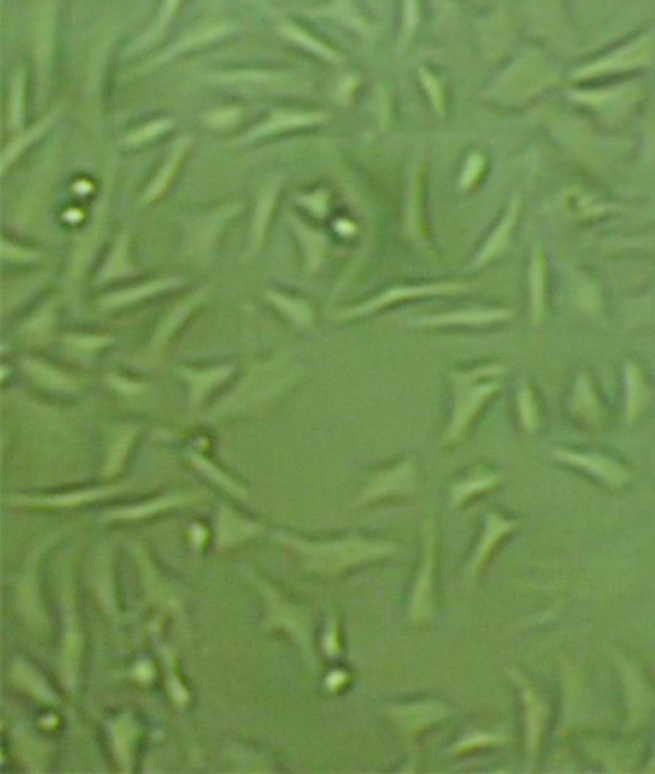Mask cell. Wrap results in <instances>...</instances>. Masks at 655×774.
I'll return each instance as SVG.
<instances>
[{"mask_svg": "<svg viewBox=\"0 0 655 774\" xmlns=\"http://www.w3.org/2000/svg\"><path fill=\"white\" fill-rule=\"evenodd\" d=\"M273 538L304 557L306 569L327 573V575H335L352 565L392 556L396 552V544L392 542L365 540L362 536H348L344 540L310 542L279 531L273 534Z\"/></svg>", "mask_w": 655, "mask_h": 774, "instance_id": "obj_1", "label": "cell"}, {"mask_svg": "<svg viewBox=\"0 0 655 774\" xmlns=\"http://www.w3.org/2000/svg\"><path fill=\"white\" fill-rule=\"evenodd\" d=\"M502 375V367H479L465 373H454V413L452 421L446 429L444 440L446 442H458L461 436L467 433L469 425L481 412V408L488 402V398L498 390L496 377Z\"/></svg>", "mask_w": 655, "mask_h": 774, "instance_id": "obj_2", "label": "cell"}, {"mask_svg": "<svg viewBox=\"0 0 655 774\" xmlns=\"http://www.w3.org/2000/svg\"><path fill=\"white\" fill-rule=\"evenodd\" d=\"M291 381L292 367L283 365L281 360L254 365L248 371V377L241 383V387L229 394L221 406L214 408V412L235 413L252 410L254 406H260L275 398Z\"/></svg>", "mask_w": 655, "mask_h": 774, "instance_id": "obj_3", "label": "cell"}, {"mask_svg": "<svg viewBox=\"0 0 655 774\" xmlns=\"http://www.w3.org/2000/svg\"><path fill=\"white\" fill-rule=\"evenodd\" d=\"M250 579L256 582V586L260 588V592L264 594V598L267 600L269 613H267L266 629H285L287 632H291L292 636L296 638V642L300 644V648L304 652L306 661L310 663V667L316 669L317 661L316 654H314V644H312V625H310L308 609L289 604L264 579H260V577L252 575V573H250Z\"/></svg>", "mask_w": 655, "mask_h": 774, "instance_id": "obj_4", "label": "cell"}, {"mask_svg": "<svg viewBox=\"0 0 655 774\" xmlns=\"http://www.w3.org/2000/svg\"><path fill=\"white\" fill-rule=\"evenodd\" d=\"M60 594H62V607H64V638H62V648H60V680H62L64 688L73 694L77 688V680H79L83 634L79 629L70 571H66L62 577Z\"/></svg>", "mask_w": 655, "mask_h": 774, "instance_id": "obj_5", "label": "cell"}, {"mask_svg": "<svg viewBox=\"0 0 655 774\" xmlns=\"http://www.w3.org/2000/svg\"><path fill=\"white\" fill-rule=\"evenodd\" d=\"M423 561L417 581L413 586L410 623L419 627L427 625L435 617V552H437V529L433 521L423 525Z\"/></svg>", "mask_w": 655, "mask_h": 774, "instance_id": "obj_6", "label": "cell"}, {"mask_svg": "<svg viewBox=\"0 0 655 774\" xmlns=\"http://www.w3.org/2000/svg\"><path fill=\"white\" fill-rule=\"evenodd\" d=\"M510 677L519 692L523 702V719H525V753H527V769L533 771L542 746V738L550 719V703L538 694V690L517 669H510Z\"/></svg>", "mask_w": 655, "mask_h": 774, "instance_id": "obj_7", "label": "cell"}, {"mask_svg": "<svg viewBox=\"0 0 655 774\" xmlns=\"http://www.w3.org/2000/svg\"><path fill=\"white\" fill-rule=\"evenodd\" d=\"M54 540V536H49L47 540L39 542L35 546V550L31 552V556L25 563L24 575L16 586V602H18V609L22 613V617L25 619V623L43 634L45 630L49 629V623H47V613H45V607L41 602V592H39V579H37V563H39V557L41 552L49 546L50 542Z\"/></svg>", "mask_w": 655, "mask_h": 774, "instance_id": "obj_8", "label": "cell"}, {"mask_svg": "<svg viewBox=\"0 0 655 774\" xmlns=\"http://www.w3.org/2000/svg\"><path fill=\"white\" fill-rule=\"evenodd\" d=\"M243 210L241 202L227 204L208 216L187 219V252L195 258H206L216 246L221 229L229 219L235 218Z\"/></svg>", "mask_w": 655, "mask_h": 774, "instance_id": "obj_9", "label": "cell"}, {"mask_svg": "<svg viewBox=\"0 0 655 774\" xmlns=\"http://www.w3.org/2000/svg\"><path fill=\"white\" fill-rule=\"evenodd\" d=\"M552 456L565 465L583 469L588 475H594L609 488H621L631 481V471L627 467L602 454H584V452L556 448L552 450Z\"/></svg>", "mask_w": 655, "mask_h": 774, "instance_id": "obj_10", "label": "cell"}, {"mask_svg": "<svg viewBox=\"0 0 655 774\" xmlns=\"http://www.w3.org/2000/svg\"><path fill=\"white\" fill-rule=\"evenodd\" d=\"M390 717L404 734V738L415 740L425 728L437 725L450 717V709L442 702H419L408 705H389Z\"/></svg>", "mask_w": 655, "mask_h": 774, "instance_id": "obj_11", "label": "cell"}, {"mask_svg": "<svg viewBox=\"0 0 655 774\" xmlns=\"http://www.w3.org/2000/svg\"><path fill=\"white\" fill-rule=\"evenodd\" d=\"M517 529V521L513 519H506L498 513H488L485 519V531L483 536L473 552V557L469 559L467 563V569H465V579L467 581H475L483 571H485L490 557L494 554L496 546Z\"/></svg>", "mask_w": 655, "mask_h": 774, "instance_id": "obj_12", "label": "cell"}, {"mask_svg": "<svg viewBox=\"0 0 655 774\" xmlns=\"http://www.w3.org/2000/svg\"><path fill=\"white\" fill-rule=\"evenodd\" d=\"M123 488H125L123 484H112V486L77 490V492L54 494V496H12V498H6V502L12 506H22V508H81V506H87L91 502L114 496Z\"/></svg>", "mask_w": 655, "mask_h": 774, "instance_id": "obj_13", "label": "cell"}, {"mask_svg": "<svg viewBox=\"0 0 655 774\" xmlns=\"http://www.w3.org/2000/svg\"><path fill=\"white\" fill-rule=\"evenodd\" d=\"M206 296H208V289L196 291L195 294L189 296L187 300L179 302V304L171 310L170 314L162 319V323L158 325V329H156V333H154V337H152L150 346L146 348L145 356H143L141 363H145V365H158V363L162 362L164 348H166L168 340L173 337V333L181 327V323L191 315V312L195 310L196 306H198Z\"/></svg>", "mask_w": 655, "mask_h": 774, "instance_id": "obj_14", "label": "cell"}, {"mask_svg": "<svg viewBox=\"0 0 655 774\" xmlns=\"http://www.w3.org/2000/svg\"><path fill=\"white\" fill-rule=\"evenodd\" d=\"M415 477H417V473H415L412 461H402L394 469L373 475V479L365 486L364 492L356 504L362 506V504L385 498V496H392V494H412L415 490Z\"/></svg>", "mask_w": 655, "mask_h": 774, "instance_id": "obj_15", "label": "cell"}, {"mask_svg": "<svg viewBox=\"0 0 655 774\" xmlns=\"http://www.w3.org/2000/svg\"><path fill=\"white\" fill-rule=\"evenodd\" d=\"M617 665L621 667V675H623L625 688H627V700H629V711H631L629 725H642L648 719V715L655 705L654 694H652L650 686L646 684L642 673L638 671V667H634L629 659L617 657Z\"/></svg>", "mask_w": 655, "mask_h": 774, "instance_id": "obj_16", "label": "cell"}, {"mask_svg": "<svg viewBox=\"0 0 655 774\" xmlns=\"http://www.w3.org/2000/svg\"><path fill=\"white\" fill-rule=\"evenodd\" d=\"M463 285H452V283H442V285H425V287H396V289H390L385 291L371 300H367L365 304H360L356 308H350V310H344L337 314L339 319H352V317H360V315L371 314V312H377L385 306H390L394 302H400V300H406V298H415V296H425V294H442V292H454L461 291Z\"/></svg>", "mask_w": 655, "mask_h": 774, "instance_id": "obj_17", "label": "cell"}, {"mask_svg": "<svg viewBox=\"0 0 655 774\" xmlns=\"http://www.w3.org/2000/svg\"><path fill=\"white\" fill-rule=\"evenodd\" d=\"M108 730H110L112 751H114L118 765L122 767L123 773H131L133 763H135V748H137V740L141 734V726L135 721V717L131 713H123L118 719L108 723Z\"/></svg>", "mask_w": 655, "mask_h": 774, "instance_id": "obj_18", "label": "cell"}, {"mask_svg": "<svg viewBox=\"0 0 655 774\" xmlns=\"http://www.w3.org/2000/svg\"><path fill=\"white\" fill-rule=\"evenodd\" d=\"M135 557H137V563L141 567V573H143V579H145L146 594H148V600L152 604L162 607V609H168V611H181V602L179 598L173 594L170 584L164 581L160 577V573L156 571V567L152 565L150 557L145 552V548L141 544H131Z\"/></svg>", "mask_w": 655, "mask_h": 774, "instance_id": "obj_19", "label": "cell"}, {"mask_svg": "<svg viewBox=\"0 0 655 774\" xmlns=\"http://www.w3.org/2000/svg\"><path fill=\"white\" fill-rule=\"evenodd\" d=\"M329 118L325 112H285V110H277L271 114L269 120L260 123L258 127H254L252 131H248L241 139V143H250V141H256V139H262L267 135H275V133H281V131H287V129H296V127H304V125H316Z\"/></svg>", "mask_w": 655, "mask_h": 774, "instance_id": "obj_20", "label": "cell"}, {"mask_svg": "<svg viewBox=\"0 0 655 774\" xmlns=\"http://www.w3.org/2000/svg\"><path fill=\"white\" fill-rule=\"evenodd\" d=\"M10 680L14 686L24 690L25 694L35 698L37 702L47 703V705L60 702L56 692L50 688L49 682L37 669H33L29 663H25L24 659H14V663L10 667Z\"/></svg>", "mask_w": 655, "mask_h": 774, "instance_id": "obj_21", "label": "cell"}, {"mask_svg": "<svg viewBox=\"0 0 655 774\" xmlns=\"http://www.w3.org/2000/svg\"><path fill=\"white\" fill-rule=\"evenodd\" d=\"M216 529H218L219 548L237 546L244 540H250L256 534L262 533V529L256 523L243 519L241 515H237L233 509L227 508V506L219 508Z\"/></svg>", "mask_w": 655, "mask_h": 774, "instance_id": "obj_22", "label": "cell"}, {"mask_svg": "<svg viewBox=\"0 0 655 774\" xmlns=\"http://www.w3.org/2000/svg\"><path fill=\"white\" fill-rule=\"evenodd\" d=\"M235 367L225 365V367H214V369H202L195 371L191 367H177V373L191 385V406L198 408L204 398L210 394L212 388L221 385L225 379L233 375Z\"/></svg>", "mask_w": 655, "mask_h": 774, "instance_id": "obj_23", "label": "cell"}, {"mask_svg": "<svg viewBox=\"0 0 655 774\" xmlns=\"http://www.w3.org/2000/svg\"><path fill=\"white\" fill-rule=\"evenodd\" d=\"M196 500H198L196 494H171V496H162L158 500H150V502L139 504V506L108 511L104 517L108 521H137V519H146V517L160 513V511H166V509L193 504Z\"/></svg>", "mask_w": 655, "mask_h": 774, "instance_id": "obj_24", "label": "cell"}, {"mask_svg": "<svg viewBox=\"0 0 655 774\" xmlns=\"http://www.w3.org/2000/svg\"><path fill=\"white\" fill-rule=\"evenodd\" d=\"M281 189V179L273 181V183H267L266 187L260 191L258 196V204H256V210H254V219H252V235H250V248H248V258H252L260 246L262 241L266 237L267 223L271 218V212L275 208V202H277V194Z\"/></svg>", "mask_w": 655, "mask_h": 774, "instance_id": "obj_25", "label": "cell"}, {"mask_svg": "<svg viewBox=\"0 0 655 774\" xmlns=\"http://www.w3.org/2000/svg\"><path fill=\"white\" fill-rule=\"evenodd\" d=\"M189 146H191V139H189V137H181V139L173 145L170 156H168V160L164 162L162 170L158 171V175L152 179V183L148 185L146 193L143 194L141 206H146V204L154 202L156 198H160V196L164 194V191L170 187V183L173 181L175 173H177V168H179L181 160L185 158Z\"/></svg>", "mask_w": 655, "mask_h": 774, "instance_id": "obj_26", "label": "cell"}, {"mask_svg": "<svg viewBox=\"0 0 655 774\" xmlns=\"http://www.w3.org/2000/svg\"><path fill=\"white\" fill-rule=\"evenodd\" d=\"M500 483H502V475L490 473V471H483V469H477L475 473H471V475H467L465 479H461L458 483L452 484L450 506H452V509H458L460 506H463L469 498L479 496V494H483V492H490V490H494Z\"/></svg>", "mask_w": 655, "mask_h": 774, "instance_id": "obj_27", "label": "cell"}, {"mask_svg": "<svg viewBox=\"0 0 655 774\" xmlns=\"http://www.w3.org/2000/svg\"><path fill=\"white\" fill-rule=\"evenodd\" d=\"M14 746L24 761L25 767L33 773H43L49 757V746L43 742L37 734L29 732L24 726H18L14 730Z\"/></svg>", "mask_w": 655, "mask_h": 774, "instance_id": "obj_28", "label": "cell"}, {"mask_svg": "<svg viewBox=\"0 0 655 774\" xmlns=\"http://www.w3.org/2000/svg\"><path fill=\"white\" fill-rule=\"evenodd\" d=\"M183 281L177 279V277H162L158 281H152V283H145L141 287H135V289H129V291L114 292L110 296H104L100 300V308L102 310H116V308H123V306H131L139 300H143L150 294H156V292H164L166 289H173V287H179Z\"/></svg>", "mask_w": 655, "mask_h": 774, "instance_id": "obj_29", "label": "cell"}, {"mask_svg": "<svg viewBox=\"0 0 655 774\" xmlns=\"http://www.w3.org/2000/svg\"><path fill=\"white\" fill-rule=\"evenodd\" d=\"M54 18L52 10H45L41 16V24L35 35V58H37V75H39V97L45 95V81L49 79L50 52L54 39Z\"/></svg>", "mask_w": 655, "mask_h": 774, "instance_id": "obj_30", "label": "cell"}, {"mask_svg": "<svg viewBox=\"0 0 655 774\" xmlns=\"http://www.w3.org/2000/svg\"><path fill=\"white\" fill-rule=\"evenodd\" d=\"M229 29H231V25L229 24H218V25H210V27H202V29H196V31H191L185 39H181L177 45H173L166 54H162L160 58H156V62H152V64H148V66H145L143 68V72L145 70H150V68H156V66H160V64H164V62H168L170 58H173V56H177V54H181L183 50H191L195 49V47H202V45H208V43H212V41H216V39H219V37H223L225 33H229Z\"/></svg>", "mask_w": 655, "mask_h": 774, "instance_id": "obj_31", "label": "cell"}, {"mask_svg": "<svg viewBox=\"0 0 655 774\" xmlns=\"http://www.w3.org/2000/svg\"><path fill=\"white\" fill-rule=\"evenodd\" d=\"M291 223L294 225L300 241L304 244V250H306V269L310 273H316L317 269L323 264V260H325L329 241H327V237L321 231L312 229L310 225L302 223L298 218H291Z\"/></svg>", "mask_w": 655, "mask_h": 774, "instance_id": "obj_32", "label": "cell"}, {"mask_svg": "<svg viewBox=\"0 0 655 774\" xmlns=\"http://www.w3.org/2000/svg\"><path fill=\"white\" fill-rule=\"evenodd\" d=\"M95 590H97L98 600L114 621H118L120 611L116 604V592L112 584V571H110V552H102L95 563Z\"/></svg>", "mask_w": 655, "mask_h": 774, "instance_id": "obj_33", "label": "cell"}, {"mask_svg": "<svg viewBox=\"0 0 655 774\" xmlns=\"http://www.w3.org/2000/svg\"><path fill=\"white\" fill-rule=\"evenodd\" d=\"M24 367L29 373V377L39 383L41 387L50 388V390H60V392H72L77 388V381L58 371L49 363L39 362V360H25Z\"/></svg>", "mask_w": 655, "mask_h": 774, "instance_id": "obj_34", "label": "cell"}, {"mask_svg": "<svg viewBox=\"0 0 655 774\" xmlns=\"http://www.w3.org/2000/svg\"><path fill=\"white\" fill-rule=\"evenodd\" d=\"M625 381H627V387H625V419L627 423H634L640 413L644 410L646 402H648V388L642 381V373L636 365L629 363L627 365V375H625Z\"/></svg>", "mask_w": 655, "mask_h": 774, "instance_id": "obj_35", "label": "cell"}, {"mask_svg": "<svg viewBox=\"0 0 655 774\" xmlns=\"http://www.w3.org/2000/svg\"><path fill=\"white\" fill-rule=\"evenodd\" d=\"M129 239H131V235L127 231L118 237V241L114 244V250L110 254V260L100 271L98 283H106V281L125 277L129 273L137 271V267L129 262Z\"/></svg>", "mask_w": 655, "mask_h": 774, "instance_id": "obj_36", "label": "cell"}, {"mask_svg": "<svg viewBox=\"0 0 655 774\" xmlns=\"http://www.w3.org/2000/svg\"><path fill=\"white\" fill-rule=\"evenodd\" d=\"M573 412H575V415H579L581 419H584L586 423H590V425H600L602 423V406H600L594 390L590 387V381L584 375L581 377V381L577 383V388H575Z\"/></svg>", "mask_w": 655, "mask_h": 774, "instance_id": "obj_37", "label": "cell"}, {"mask_svg": "<svg viewBox=\"0 0 655 774\" xmlns=\"http://www.w3.org/2000/svg\"><path fill=\"white\" fill-rule=\"evenodd\" d=\"M266 298L273 306H277L283 314H287V317L292 319L296 325H300V327L314 325V310L308 302L275 291H267Z\"/></svg>", "mask_w": 655, "mask_h": 774, "instance_id": "obj_38", "label": "cell"}, {"mask_svg": "<svg viewBox=\"0 0 655 774\" xmlns=\"http://www.w3.org/2000/svg\"><path fill=\"white\" fill-rule=\"evenodd\" d=\"M510 312L492 310V312H458V314L431 315L417 319L415 325H454V323H494L502 319H510Z\"/></svg>", "mask_w": 655, "mask_h": 774, "instance_id": "obj_39", "label": "cell"}, {"mask_svg": "<svg viewBox=\"0 0 655 774\" xmlns=\"http://www.w3.org/2000/svg\"><path fill=\"white\" fill-rule=\"evenodd\" d=\"M210 79L227 85H258V87H281L289 81V77L281 73L267 72L214 73L210 75Z\"/></svg>", "mask_w": 655, "mask_h": 774, "instance_id": "obj_40", "label": "cell"}, {"mask_svg": "<svg viewBox=\"0 0 655 774\" xmlns=\"http://www.w3.org/2000/svg\"><path fill=\"white\" fill-rule=\"evenodd\" d=\"M56 116H58V112H52L49 116H45L33 129L25 131L24 135L16 137L10 145L6 146L4 154H2V173H6L8 168H10V164L24 152L25 148L31 145L33 141H37V137H41L49 129L50 125L56 120Z\"/></svg>", "mask_w": 655, "mask_h": 774, "instance_id": "obj_41", "label": "cell"}, {"mask_svg": "<svg viewBox=\"0 0 655 774\" xmlns=\"http://www.w3.org/2000/svg\"><path fill=\"white\" fill-rule=\"evenodd\" d=\"M135 436H137V429H127L110 444L106 463H104V469H102L104 477L112 479V477H116L122 471L123 463H125V458H127V454L131 450V444H133Z\"/></svg>", "mask_w": 655, "mask_h": 774, "instance_id": "obj_42", "label": "cell"}, {"mask_svg": "<svg viewBox=\"0 0 655 774\" xmlns=\"http://www.w3.org/2000/svg\"><path fill=\"white\" fill-rule=\"evenodd\" d=\"M191 461H193V465H195L196 469L202 471L212 483L219 484L221 488H225L227 492H231L233 496H237L239 500H246V498H248L246 488H243L241 484L235 483L227 473H223V471H221L219 467H216L212 461L202 458L200 454H191Z\"/></svg>", "mask_w": 655, "mask_h": 774, "instance_id": "obj_43", "label": "cell"}, {"mask_svg": "<svg viewBox=\"0 0 655 774\" xmlns=\"http://www.w3.org/2000/svg\"><path fill=\"white\" fill-rule=\"evenodd\" d=\"M24 70H18L10 83V98H8V129L16 131L22 127L25 116Z\"/></svg>", "mask_w": 655, "mask_h": 774, "instance_id": "obj_44", "label": "cell"}, {"mask_svg": "<svg viewBox=\"0 0 655 774\" xmlns=\"http://www.w3.org/2000/svg\"><path fill=\"white\" fill-rule=\"evenodd\" d=\"M281 31H283L285 37H289L294 43L302 45L304 49L312 50L319 58H323V60H327V62H333V64H340V62H342V58H340L335 50L325 47L323 43H319L312 35H308L306 31L298 29L296 25L285 24L281 27Z\"/></svg>", "mask_w": 655, "mask_h": 774, "instance_id": "obj_45", "label": "cell"}, {"mask_svg": "<svg viewBox=\"0 0 655 774\" xmlns=\"http://www.w3.org/2000/svg\"><path fill=\"white\" fill-rule=\"evenodd\" d=\"M508 738L504 734H498V732H483V730H475V732H469L461 738L460 742H456L452 746V753L454 755H461V753H469V751L481 750V748H490V746H502L506 744Z\"/></svg>", "mask_w": 655, "mask_h": 774, "instance_id": "obj_46", "label": "cell"}, {"mask_svg": "<svg viewBox=\"0 0 655 774\" xmlns=\"http://www.w3.org/2000/svg\"><path fill=\"white\" fill-rule=\"evenodd\" d=\"M517 410H519V419H521V425H523L525 433H529V435L536 433L538 425H540V415H538V406H536V400H534L531 387L523 385V387L519 388Z\"/></svg>", "mask_w": 655, "mask_h": 774, "instance_id": "obj_47", "label": "cell"}, {"mask_svg": "<svg viewBox=\"0 0 655 774\" xmlns=\"http://www.w3.org/2000/svg\"><path fill=\"white\" fill-rule=\"evenodd\" d=\"M160 652L164 655V661H166V673H168V690H170L171 700L175 702V705H185L189 702V690L187 686L181 682V678L175 671V652L170 648H160Z\"/></svg>", "mask_w": 655, "mask_h": 774, "instance_id": "obj_48", "label": "cell"}, {"mask_svg": "<svg viewBox=\"0 0 655 774\" xmlns=\"http://www.w3.org/2000/svg\"><path fill=\"white\" fill-rule=\"evenodd\" d=\"M179 2H181V0H164L158 22L152 25L150 31L145 33V35L135 43V49L133 50L145 49L146 45H150V43H154L156 39H160V35L164 33V29L170 24L171 18H173V14H175V10H177V6H179Z\"/></svg>", "mask_w": 655, "mask_h": 774, "instance_id": "obj_49", "label": "cell"}, {"mask_svg": "<svg viewBox=\"0 0 655 774\" xmlns=\"http://www.w3.org/2000/svg\"><path fill=\"white\" fill-rule=\"evenodd\" d=\"M517 208H519V198H513L510 212H508V218L504 219V223L498 227V233H496V235L490 239L488 246H486L485 252H483V256L479 258V262H477V264H483V260H488V258H490L494 252H496V248H498V246L502 248V244L506 242L508 235H510L513 219L517 218Z\"/></svg>", "mask_w": 655, "mask_h": 774, "instance_id": "obj_50", "label": "cell"}, {"mask_svg": "<svg viewBox=\"0 0 655 774\" xmlns=\"http://www.w3.org/2000/svg\"><path fill=\"white\" fill-rule=\"evenodd\" d=\"M171 125H173V120L150 121V123H146V125H143L141 129H137L135 133H131V135H127V139L123 141V145L135 146V145H143V143H148L150 139H154V137H158V135H162L164 131H168Z\"/></svg>", "mask_w": 655, "mask_h": 774, "instance_id": "obj_51", "label": "cell"}, {"mask_svg": "<svg viewBox=\"0 0 655 774\" xmlns=\"http://www.w3.org/2000/svg\"><path fill=\"white\" fill-rule=\"evenodd\" d=\"M64 342H66V346H68L72 352H77V354H93V352H97L100 348L112 344V339H110V337H81V335H68V337L64 339Z\"/></svg>", "mask_w": 655, "mask_h": 774, "instance_id": "obj_52", "label": "cell"}, {"mask_svg": "<svg viewBox=\"0 0 655 774\" xmlns=\"http://www.w3.org/2000/svg\"><path fill=\"white\" fill-rule=\"evenodd\" d=\"M243 112L239 108H221L216 112H210L204 116V121L210 125V127H229V125H235L237 121L241 120Z\"/></svg>", "mask_w": 655, "mask_h": 774, "instance_id": "obj_53", "label": "cell"}, {"mask_svg": "<svg viewBox=\"0 0 655 774\" xmlns=\"http://www.w3.org/2000/svg\"><path fill=\"white\" fill-rule=\"evenodd\" d=\"M417 25V0H406V6H404V29H402V49H406V45L410 43V37H412L413 29Z\"/></svg>", "mask_w": 655, "mask_h": 774, "instance_id": "obj_54", "label": "cell"}, {"mask_svg": "<svg viewBox=\"0 0 655 774\" xmlns=\"http://www.w3.org/2000/svg\"><path fill=\"white\" fill-rule=\"evenodd\" d=\"M323 650L329 657H335L340 652L339 623L335 617H331L327 623V630L323 634Z\"/></svg>", "mask_w": 655, "mask_h": 774, "instance_id": "obj_55", "label": "cell"}, {"mask_svg": "<svg viewBox=\"0 0 655 774\" xmlns=\"http://www.w3.org/2000/svg\"><path fill=\"white\" fill-rule=\"evenodd\" d=\"M300 202H302L312 214H316L317 218H325V214H327V204H329L327 193H325V191H317V193L312 194V196H302Z\"/></svg>", "mask_w": 655, "mask_h": 774, "instance_id": "obj_56", "label": "cell"}, {"mask_svg": "<svg viewBox=\"0 0 655 774\" xmlns=\"http://www.w3.org/2000/svg\"><path fill=\"white\" fill-rule=\"evenodd\" d=\"M106 381L110 383V387L116 388V390H120V392L125 394V396L141 394V392L145 390L143 385H139V383H131V381H127V379H123V377H118V375H110Z\"/></svg>", "mask_w": 655, "mask_h": 774, "instance_id": "obj_57", "label": "cell"}, {"mask_svg": "<svg viewBox=\"0 0 655 774\" xmlns=\"http://www.w3.org/2000/svg\"><path fill=\"white\" fill-rule=\"evenodd\" d=\"M533 291H534V310H536V319L540 317V302H542V266H540V262L536 260V264H534L533 267Z\"/></svg>", "mask_w": 655, "mask_h": 774, "instance_id": "obj_58", "label": "cell"}, {"mask_svg": "<svg viewBox=\"0 0 655 774\" xmlns=\"http://www.w3.org/2000/svg\"><path fill=\"white\" fill-rule=\"evenodd\" d=\"M421 77H423V83H425V87H427L429 95L433 97L435 104H437V110H440V89H438V85L435 83L433 75H429V73L425 72V70H421Z\"/></svg>", "mask_w": 655, "mask_h": 774, "instance_id": "obj_59", "label": "cell"}, {"mask_svg": "<svg viewBox=\"0 0 655 774\" xmlns=\"http://www.w3.org/2000/svg\"><path fill=\"white\" fill-rule=\"evenodd\" d=\"M133 675H135L137 680H141V682H145L146 684V682H150L152 677H154V669H152V665H150L148 661H141V663L135 667Z\"/></svg>", "mask_w": 655, "mask_h": 774, "instance_id": "obj_60", "label": "cell"}, {"mask_svg": "<svg viewBox=\"0 0 655 774\" xmlns=\"http://www.w3.org/2000/svg\"><path fill=\"white\" fill-rule=\"evenodd\" d=\"M346 673L344 671H333L329 677H327V688L331 692H337L339 688H342V684L346 682Z\"/></svg>", "mask_w": 655, "mask_h": 774, "instance_id": "obj_61", "label": "cell"}, {"mask_svg": "<svg viewBox=\"0 0 655 774\" xmlns=\"http://www.w3.org/2000/svg\"><path fill=\"white\" fill-rule=\"evenodd\" d=\"M206 538H208V533H206V529L204 527H193L191 529V540H193V544H195V548H200L204 542H206Z\"/></svg>", "mask_w": 655, "mask_h": 774, "instance_id": "obj_62", "label": "cell"}, {"mask_svg": "<svg viewBox=\"0 0 655 774\" xmlns=\"http://www.w3.org/2000/svg\"><path fill=\"white\" fill-rule=\"evenodd\" d=\"M648 773H655V751L654 759H652V763H650V767H648Z\"/></svg>", "mask_w": 655, "mask_h": 774, "instance_id": "obj_63", "label": "cell"}]
</instances>
